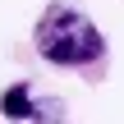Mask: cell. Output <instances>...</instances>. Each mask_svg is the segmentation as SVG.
<instances>
[{"instance_id": "cell-1", "label": "cell", "mask_w": 124, "mask_h": 124, "mask_svg": "<svg viewBox=\"0 0 124 124\" xmlns=\"http://www.w3.org/2000/svg\"><path fill=\"white\" fill-rule=\"evenodd\" d=\"M37 51L51 64H92L106 51V37L92 18H83L78 9L55 5L41 23H37Z\"/></svg>"}, {"instance_id": "cell-2", "label": "cell", "mask_w": 124, "mask_h": 124, "mask_svg": "<svg viewBox=\"0 0 124 124\" xmlns=\"http://www.w3.org/2000/svg\"><path fill=\"white\" fill-rule=\"evenodd\" d=\"M0 110H5L9 120H32V97H28V87H23V83L9 87V92L0 97Z\"/></svg>"}, {"instance_id": "cell-3", "label": "cell", "mask_w": 124, "mask_h": 124, "mask_svg": "<svg viewBox=\"0 0 124 124\" xmlns=\"http://www.w3.org/2000/svg\"><path fill=\"white\" fill-rule=\"evenodd\" d=\"M32 124H64L60 115H32Z\"/></svg>"}]
</instances>
